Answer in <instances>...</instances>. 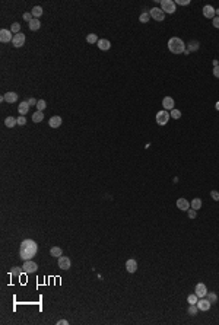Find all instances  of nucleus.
Instances as JSON below:
<instances>
[{
	"label": "nucleus",
	"mask_w": 219,
	"mask_h": 325,
	"mask_svg": "<svg viewBox=\"0 0 219 325\" xmlns=\"http://www.w3.org/2000/svg\"><path fill=\"white\" fill-rule=\"evenodd\" d=\"M196 50H199V42L191 41L190 44H188V51H196Z\"/></svg>",
	"instance_id": "33"
},
{
	"label": "nucleus",
	"mask_w": 219,
	"mask_h": 325,
	"mask_svg": "<svg viewBox=\"0 0 219 325\" xmlns=\"http://www.w3.org/2000/svg\"><path fill=\"white\" fill-rule=\"evenodd\" d=\"M12 40H13V35H12L10 29H2L0 31V41L2 42H12Z\"/></svg>",
	"instance_id": "9"
},
{
	"label": "nucleus",
	"mask_w": 219,
	"mask_h": 325,
	"mask_svg": "<svg viewBox=\"0 0 219 325\" xmlns=\"http://www.w3.org/2000/svg\"><path fill=\"white\" fill-rule=\"evenodd\" d=\"M42 120H44L42 111H37L35 114H32V121H34V123H41Z\"/></svg>",
	"instance_id": "24"
},
{
	"label": "nucleus",
	"mask_w": 219,
	"mask_h": 325,
	"mask_svg": "<svg viewBox=\"0 0 219 325\" xmlns=\"http://www.w3.org/2000/svg\"><path fill=\"white\" fill-rule=\"evenodd\" d=\"M197 311H199L197 305H190V306H188V315H191V317L197 315Z\"/></svg>",
	"instance_id": "31"
},
{
	"label": "nucleus",
	"mask_w": 219,
	"mask_h": 325,
	"mask_svg": "<svg viewBox=\"0 0 219 325\" xmlns=\"http://www.w3.org/2000/svg\"><path fill=\"white\" fill-rule=\"evenodd\" d=\"M162 105H164V108H165V111H168V109H174V99L171 98V96H165L164 99H162Z\"/></svg>",
	"instance_id": "12"
},
{
	"label": "nucleus",
	"mask_w": 219,
	"mask_h": 325,
	"mask_svg": "<svg viewBox=\"0 0 219 325\" xmlns=\"http://www.w3.org/2000/svg\"><path fill=\"white\" fill-rule=\"evenodd\" d=\"M169 115H171V117L174 118V120H178V118L181 117V111H178V109H172Z\"/></svg>",
	"instance_id": "35"
},
{
	"label": "nucleus",
	"mask_w": 219,
	"mask_h": 325,
	"mask_svg": "<svg viewBox=\"0 0 219 325\" xmlns=\"http://www.w3.org/2000/svg\"><path fill=\"white\" fill-rule=\"evenodd\" d=\"M169 117L171 115L168 114V111H165V109L156 112V123H158V125H165L169 121Z\"/></svg>",
	"instance_id": "4"
},
{
	"label": "nucleus",
	"mask_w": 219,
	"mask_h": 325,
	"mask_svg": "<svg viewBox=\"0 0 219 325\" xmlns=\"http://www.w3.org/2000/svg\"><path fill=\"white\" fill-rule=\"evenodd\" d=\"M31 13H32V16H34L35 19H38V18L42 15V8L41 6H34L32 10H31Z\"/></svg>",
	"instance_id": "23"
},
{
	"label": "nucleus",
	"mask_w": 219,
	"mask_h": 325,
	"mask_svg": "<svg viewBox=\"0 0 219 325\" xmlns=\"http://www.w3.org/2000/svg\"><path fill=\"white\" fill-rule=\"evenodd\" d=\"M67 324H69L67 319H60L59 322H57V325H67Z\"/></svg>",
	"instance_id": "43"
},
{
	"label": "nucleus",
	"mask_w": 219,
	"mask_h": 325,
	"mask_svg": "<svg viewBox=\"0 0 219 325\" xmlns=\"http://www.w3.org/2000/svg\"><path fill=\"white\" fill-rule=\"evenodd\" d=\"M37 102H38V101L35 99V98H31V99H28V104H29V107H31V105H32V107H34V105H37Z\"/></svg>",
	"instance_id": "41"
},
{
	"label": "nucleus",
	"mask_w": 219,
	"mask_h": 325,
	"mask_svg": "<svg viewBox=\"0 0 219 325\" xmlns=\"http://www.w3.org/2000/svg\"><path fill=\"white\" fill-rule=\"evenodd\" d=\"M206 296H208V300H209L211 303H215V302L218 300V296H216L215 293H209V292H208V294H206Z\"/></svg>",
	"instance_id": "34"
},
{
	"label": "nucleus",
	"mask_w": 219,
	"mask_h": 325,
	"mask_svg": "<svg viewBox=\"0 0 219 325\" xmlns=\"http://www.w3.org/2000/svg\"><path fill=\"white\" fill-rule=\"evenodd\" d=\"M187 302H188L190 305H197V302H199V298H197V294H196V293L190 294V296L187 298Z\"/></svg>",
	"instance_id": "28"
},
{
	"label": "nucleus",
	"mask_w": 219,
	"mask_h": 325,
	"mask_svg": "<svg viewBox=\"0 0 219 325\" xmlns=\"http://www.w3.org/2000/svg\"><path fill=\"white\" fill-rule=\"evenodd\" d=\"M18 111H19V114H21V115L28 114V111H29V104H28V101L21 102V104H19V107H18Z\"/></svg>",
	"instance_id": "17"
},
{
	"label": "nucleus",
	"mask_w": 219,
	"mask_h": 325,
	"mask_svg": "<svg viewBox=\"0 0 219 325\" xmlns=\"http://www.w3.org/2000/svg\"><path fill=\"white\" fill-rule=\"evenodd\" d=\"M149 15H151V18H153L155 21H158V22H162L164 18H165V13H164L162 9H159V8H152L151 12H149Z\"/></svg>",
	"instance_id": "7"
},
{
	"label": "nucleus",
	"mask_w": 219,
	"mask_h": 325,
	"mask_svg": "<svg viewBox=\"0 0 219 325\" xmlns=\"http://www.w3.org/2000/svg\"><path fill=\"white\" fill-rule=\"evenodd\" d=\"M16 120H18V124H19V125H25V124H26V118L24 117V115H21V117H18Z\"/></svg>",
	"instance_id": "38"
},
{
	"label": "nucleus",
	"mask_w": 219,
	"mask_h": 325,
	"mask_svg": "<svg viewBox=\"0 0 219 325\" xmlns=\"http://www.w3.org/2000/svg\"><path fill=\"white\" fill-rule=\"evenodd\" d=\"M177 3H178V5H183V6H184V5H188L190 2H188V0H177Z\"/></svg>",
	"instance_id": "44"
},
{
	"label": "nucleus",
	"mask_w": 219,
	"mask_h": 325,
	"mask_svg": "<svg viewBox=\"0 0 219 325\" xmlns=\"http://www.w3.org/2000/svg\"><path fill=\"white\" fill-rule=\"evenodd\" d=\"M57 264H59V268H61V270H69V268H70V265H72L70 259H69L67 257H63V255H61V257L59 258Z\"/></svg>",
	"instance_id": "10"
},
{
	"label": "nucleus",
	"mask_w": 219,
	"mask_h": 325,
	"mask_svg": "<svg viewBox=\"0 0 219 325\" xmlns=\"http://www.w3.org/2000/svg\"><path fill=\"white\" fill-rule=\"evenodd\" d=\"M98 37L95 35V34H88L86 35V42H89V44H93V42H98Z\"/></svg>",
	"instance_id": "27"
},
{
	"label": "nucleus",
	"mask_w": 219,
	"mask_h": 325,
	"mask_svg": "<svg viewBox=\"0 0 219 325\" xmlns=\"http://www.w3.org/2000/svg\"><path fill=\"white\" fill-rule=\"evenodd\" d=\"M126 270L129 271V273H135L136 270H137V261L133 259V258L127 259L126 261Z\"/></svg>",
	"instance_id": "15"
},
{
	"label": "nucleus",
	"mask_w": 219,
	"mask_h": 325,
	"mask_svg": "<svg viewBox=\"0 0 219 325\" xmlns=\"http://www.w3.org/2000/svg\"><path fill=\"white\" fill-rule=\"evenodd\" d=\"M40 28H41V22L34 18V19L29 22V29H31V31H38Z\"/></svg>",
	"instance_id": "21"
},
{
	"label": "nucleus",
	"mask_w": 219,
	"mask_h": 325,
	"mask_svg": "<svg viewBox=\"0 0 219 325\" xmlns=\"http://www.w3.org/2000/svg\"><path fill=\"white\" fill-rule=\"evenodd\" d=\"M22 270H24V273H26V274H31V273H35V271L38 270V265L35 264L32 259H28V261H25V262H24Z\"/></svg>",
	"instance_id": "5"
},
{
	"label": "nucleus",
	"mask_w": 219,
	"mask_h": 325,
	"mask_svg": "<svg viewBox=\"0 0 219 325\" xmlns=\"http://www.w3.org/2000/svg\"><path fill=\"white\" fill-rule=\"evenodd\" d=\"M161 9L164 13H174L175 12V3L172 0H162L161 2Z\"/></svg>",
	"instance_id": "3"
},
{
	"label": "nucleus",
	"mask_w": 219,
	"mask_h": 325,
	"mask_svg": "<svg viewBox=\"0 0 219 325\" xmlns=\"http://www.w3.org/2000/svg\"><path fill=\"white\" fill-rule=\"evenodd\" d=\"M61 123H63L61 117H59V115H54V117H51V118H50V121H48V125H50L51 128H59L60 125H61Z\"/></svg>",
	"instance_id": "14"
},
{
	"label": "nucleus",
	"mask_w": 219,
	"mask_h": 325,
	"mask_svg": "<svg viewBox=\"0 0 219 325\" xmlns=\"http://www.w3.org/2000/svg\"><path fill=\"white\" fill-rule=\"evenodd\" d=\"M45 107H47V104H45V101L44 99H40L38 102H37V108H38V111H44Z\"/></svg>",
	"instance_id": "32"
},
{
	"label": "nucleus",
	"mask_w": 219,
	"mask_h": 325,
	"mask_svg": "<svg viewBox=\"0 0 219 325\" xmlns=\"http://www.w3.org/2000/svg\"><path fill=\"white\" fill-rule=\"evenodd\" d=\"M149 16H151V15H149L148 12H143V13L139 16V21H140L142 24H146V22H149Z\"/></svg>",
	"instance_id": "30"
},
{
	"label": "nucleus",
	"mask_w": 219,
	"mask_h": 325,
	"mask_svg": "<svg viewBox=\"0 0 219 325\" xmlns=\"http://www.w3.org/2000/svg\"><path fill=\"white\" fill-rule=\"evenodd\" d=\"M50 255L54 257V258H60V257L63 255V251H61V248H59V246H53L50 249Z\"/></svg>",
	"instance_id": "20"
},
{
	"label": "nucleus",
	"mask_w": 219,
	"mask_h": 325,
	"mask_svg": "<svg viewBox=\"0 0 219 325\" xmlns=\"http://www.w3.org/2000/svg\"><path fill=\"white\" fill-rule=\"evenodd\" d=\"M96 44H98V48H100L101 51H108L109 48H111V42H109L108 40H104V38L100 40Z\"/></svg>",
	"instance_id": "16"
},
{
	"label": "nucleus",
	"mask_w": 219,
	"mask_h": 325,
	"mask_svg": "<svg viewBox=\"0 0 219 325\" xmlns=\"http://www.w3.org/2000/svg\"><path fill=\"white\" fill-rule=\"evenodd\" d=\"M211 197L213 198L215 201H219V192L218 191H212L211 192Z\"/></svg>",
	"instance_id": "39"
},
{
	"label": "nucleus",
	"mask_w": 219,
	"mask_h": 325,
	"mask_svg": "<svg viewBox=\"0 0 219 325\" xmlns=\"http://www.w3.org/2000/svg\"><path fill=\"white\" fill-rule=\"evenodd\" d=\"M215 15H216V10L212 8L211 5H208V6H204V8H203V16L204 18H208V19H213Z\"/></svg>",
	"instance_id": "11"
},
{
	"label": "nucleus",
	"mask_w": 219,
	"mask_h": 325,
	"mask_svg": "<svg viewBox=\"0 0 219 325\" xmlns=\"http://www.w3.org/2000/svg\"><path fill=\"white\" fill-rule=\"evenodd\" d=\"M22 271H24V270H22L21 267H13V268L10 270V273H9V274L12 275V277H18V275L22 274Z\"/></svg>",
	"instance_id": "26"
},
{
	"label": "nucleus",
	"mask_w": 219,
	"mask_h": 325,
	"mask_svg": "<svg viewBox=\"0 0 219 325\" xmlns=\"http://www.w3.org/2000/svg\"><path fill=\"white\" fill-rule=\"evenodd\" d=\"M194 293L197 294V298H199V299H202V298H206V294H208V287H206V286H204L203 283L196 284Z\"/></svg>",
	"instance_id": "8"
},
{
	"label": "nucleus",
	"mask_w": 219,
	"mask_h": 325,
	"mask_svg": "<svg viewBox=\"0 0 219 325\" xmlns=\"http://www.w3.org/2000/svg\"><path fill=\"white\" fill-rule=\"evenodd\" d=\"M5 101L9 102V104L16 102L18 101V93H15V92H8V93H5Z\"/></svg>",
	"instance_id": "19"
},
{
	"label": "nucleus",
	"mask_w": 219,
	"mask_h": 325,
	"mask_svg": "<svg viewBox=\"0 0 219 325\" xmlns=\"http://www.w3.org/2000/svg\"><path fill=\"white\" fill-rule=\"evenodd\" d=\"M215 108H216V109H218V111H219V101H218V102H216V104H215Z\"/></svg>",
	"instance_id": "45"
},
{
	"label": "nucleus",
	"mask_w": 219,
	"mask_h": 325,
	"mask_svg": "<svg viewBox=\"0 0 219 325\" xmlns=\"http://www.w3.org/2000/svg\"><path fill=\"white\" fill-rule=\"evenodd\" d=\"M24 19H25L26 22L29 24V22L34 19V16H32V13H31V12H26V13H24Z\"/></svg>",
	"instance_id": "37"
},
{
	"label": "nucleus",
	"mask_w": 219,
	"mask_h": 325,
	"mask_svg": "<svg viewBox=\"0 0 219 325\" xmlns=\"http://www.w3.org/2000/svg\"><path fill=\"white\" fill-rule=\"evenodd\" d=\"M211 302L208 299H204V298H202V299L197 302V308H199V311H209L211 309Z\"/></svg>",
	"instance_id": "13"
},
{
	"label": "nucleus",
	"mask_w": 219,
	"mask_h": 325,
	"mask_svg": "<svg viewBox=\"0 0 219 325\" xmlns=\"http://www.w3.org/2000/svg\"><path fill=\"white\" fill-rule=\"evenodd\" d=\"M38 251V245L37 242L32 241V239H25L21 243V248H19V257L24 259V261H28V259H32V257H35Z\"/></svg>",
	"instance_id": "1"
},
{
	"label": "nucleus",
	"mask_w": 219,
	"mask_h": 325,
	"mask_svg": "<svg viewBox=\"0 0 219 325\" xmlns=\"http://www.w3.org/2000/svg\"><path fill=\"white\" fill-rule=\"evenodd\" d=\"M168 50L171 51V53H174V54H181V53H184L185 51L184 41H183V40H180L178 37H172V38H169Z\"/></svg>",
	"instance_id": "2"
},
{
	"label": "nucleus",
	"mask_w": 219,
	"mask_h": 325,
	"mask_svg": "<svg viewBox=\"0 0 219 325\" xmlns=\"http://www.w3.org/2000/svg\"><path fill=\"white\" fill-rule=\"evenodd\" d=\"M10 31H12V34H19L21 32V24H18V22H15V24H12V26H10Z\"/></svg>",
	"instance_id": "29"
},
{
	"label": "nucleus",
	"mask_w": 219,
	"mask_h": 325,
	"mask_svg": "<svg viewBox=\"0 0 219 325\" xmlns=\"http://www.w3.org/2000/svg\"><path fill=\"white\" fill-rule=\"evenodd\" d=\"M213 26H215V28H219V16L213 18Z\"/></svg>",
	"instance_id": "42"
},
{
	"label": "nucleus",
	"mask_w": 219,
	"mask_h": 325,
	"mask_svg": "<svg viewBox=\"0 0 219 325\" xmlns=\"http://www.w3.org/2000/svg\"><path fill=\"white\" fill-rule=\"evenodd\" d=\"M213 76H215V77H218V79H219V66L213 67Z\"/></svg>",
	"instance_id": "40"
},
{
	"label": "nucleus",
	"mask_w": 219,
	"mask_h": 325,
	"mask_svg": "<svg viewBox=\"0 0 219 325\" xmlns=\"http://www.w3.org/2000/svg\"><path fill=\"white\" fill-rule=\"evenodd\" d=\"M187 213H188V217H190V219H196V216H197V210H194V208H188Z\"/></svg>",
	"instance_id": "36"
},
{
	"label": "nucleus",
	"mask_w": 219,
	"mask_h": 325,
	"mask_svg": "<svg viewBox=\"0 0 219 325\" xmlns=\"http://www.w3.org/2000/svg\"><path fill=\"white\" fill-rule=\"evenodd\" d=\"M190 206H191V208H194V210H200V207H202V200H200V198H193V201L190 203Z\"/></svg>",
	"instance_id": "25"
},
{
	"label": "nucleus",
	"mask_w": 219,
	"mask_h": 325,
	"mask_svg": "<svg viewBox=\"0 0 219 325\" xmlns=\"http://www.w3.org/2000/svg\"><path fill=\"white\" fill-rule=\"evenodd\" d=\"M24 44H25V35L22 32L16 34V35H13V40H12V45L15 47V48H21V47H24Z\"/></svg>",
	"instance_id": "6"
},
{
	"label": "nucleus",
	"mask_w": 219,
	"mask_h": 325,
	"mask_svg": "<svg viewBox=\"0 0 219 325\" xmlns=\"http://www.w3.org/2000/svg\"><path fill=\"white\" fill-rule=\"evenodd\" d=\"M177 207L180 208V210H184V211H187V210L190 208V203L185 200V198H178V200H177Z\"/></svg>",
	"instance_id": "18"
},
{
	"label": "nucleus",
	"mask_w": 219,
	"mask_h": 325,
	"mask_svg": "<svg viewBox=\"0 0 219 325\" xmlns=\"http://www.w3.org/2000/svg\"><path fill=\"white\" fill-rule=\"evenodd\" d=\"M5 124H6V127H9V128H13V127L18 124V120L15 117H6Z\"/></svg>",
	"instance_id": "22"
},
{
	"label": "nucleus",
	"mask_w": 219,
	"mask_h": 325,
	"mask_svg": "<svg viewBox=\"0 0 219 325\" xmlns=\"http://www.w3.org/2000/svg\"><path fill=\"white\" fill-rule=\"evenodd\" d=\"M216 15H218V16H219V9H218V10H216Z\"/></svg>",
	"instance_id": "46"
}]
</instances>
